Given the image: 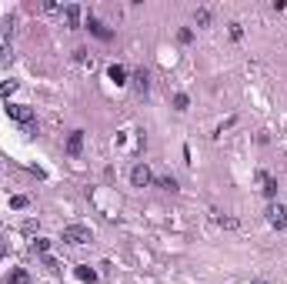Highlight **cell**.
I'll use <instances>...</instances> for the list:
<instances>
[{"instance_id":"6da1fadb","label":"cell","mask_w":287,"mask_h":284,"mask_svg":"<svg viewBox=\"0 0 287 284\" xmlns=\"http://www.w3.org/2000/svg\"><path fill=\"white\" fill-rule=\"evenodd\" d=\"M60 241L70 244V247L90 244V227H84V224H67V227H64V234H60Z\"/></svg>"},{"instance_id":"7a4b0ae2","label":"cell","mask_w":287,"mask_h":284,"mask_svg":"<svg viewBox=\"0 0 287 284\" xmlns=\"http://www.w3.org/2000/svg\"><path fill=\"white\" fill-rule=\"evenodd\" d=\"M7 117L24 124V127H33V107H27V104H7Z\"/></svg>"},{"instance_id":"3957f363","label":"cell","mask_w":287,"mask_h":284,"mask_svg":"<svg viewBox=\"0 0 287 284\" xmlns=\"http://www.w3.org/2000/svg\"><path fill=\"white\" fill-rule=\"evenodd\" d=\"M264 214H267V224H271V227H277V231H280V227H287V207H284V204H271Z\"/></svg>"},{"instance_id":"277c9868","label":"cell","mask_w":287,"mask_h":284,"mask_svg":"<svg viewBox=\"0 0 287 284\" xmlns=\"http://www.w3.org/2000/svg\"><path fill=\"white\" fill-rule=\"evenodd\" d=\"M257 184H261V194L264 197H277V178H274V174L257 170Z\"/></svg>"},{"instance_id":"5b68a950","label":"cell","mask_w":287,"mask_h":284,"mask_svg":"<svg viewBox=\"0 0 287 284\" xmlns=\"http://www.w3.org/2000/svg\"><path fill=\"white\" fill-rule=\"evenodd\" d=\"M130 184H134V187H147V184H154L151 167H147V164H137V167L130 170Z\"/></svg>"},{"instance_id":"8992f818","label":"cell","mask_w":287,"mask_h":284,"mask_svg":"<svg viewBox=\"0 0 287 284\" xmlns=\"http://www.w3.org/2000/svg\"><path fill=\"white\" fill-rule=\"evenodd\" d=\"M107 77H111V81L117 84V87H124V84H127V67L111 64V67H107Z\"/></svg>"},{"instance_id":"52a82bcc","label":"cell","mask_w":287,"mask_h":284,"mask_svg":"<svg viewBox=\"0 0 287 284\" xmlns=\"http://www.w3.org/2000/svg\"><path fill=\"white\" fill-rule=\"evenodd\" d=\"M87 30L94 33V37H100V41H111V37H114V33L107 30V27L100 24V20H97V17H90V20H87Z\"/></svg>"},{"instance_id":"ba28073f","label":"cell","mask_w":287,"mask_h":284,"mask_svg":"<svg viewBox=\"0 0 287 284\" xmlns=\"http://www.w3.org/2000/svg\"><path fill=\"white\" fill-rule=\"evenodd\" d=\"M80 147H84V130H74L70 137H67V154L77 157V154H80Z\"/></svg>"},{"instance_id":"9c48e42d","label":"cell","mask_w":287,"mask_h":284,"mask_svg":"<svg viewBox=\"0 0 287 284\" xmlns=\"http://www.w3.org/2000/svg\"><path fill=\"white\" fill-rule=\"evenodd\" d=\"M64 20H67L70 30H74V27H80V7H77V4H67V7H64Z\"/></svg>"},{"instance_id":"30bf717a","label":"cell","mask_w":287,"mask_h":284,"mask_svg":"<svg viewBox=\"0 0 287 284\" xmlns=\"http://www.w3.org/2000/svg\"><path fill=\"white\" fill-rule=\"evenodd\" d=\"M77 277H80V281H87V284H94V281H97V271L90 268V264H80V268H77Z\"/></svg>"},{"instance_id":"8fae6325","label":"cell","mask_w":287,"mask_h":284,"mask_svg":"<svg viewBox=\"0 0 287 284\" xmlns=\"http://www.w3.org/2000/svg\"><path fill=\"white\" fill-rule=\"evenodd\" d=\"M7 284H30V274H27L24 268H17V271H10V281Z\"/></svg>"},{"instance_id":"7c38bea8","label":"cell","mask_w":287,"mask_h":284,"mask_svg":"<svg viewBox=\"0 0 287 284\" xmlns=\"http://www.w3.org/2000/svg\"><path fill=\"white\" fill-rule=\"evenodd\" d=\"M30 247H33L37 254H47V251H50V241H47V237H33V244H30Z\"/></svg>"},{"instance_id":"4fadbf2b","label":"cell","mask_w":287,"mask_h":284,"mask_svg":"<svg viewBox=\"0 0 287 284\" xmlns=\"http://www.w3.org/2000/svg\"><path fill=\"white\" fill-rule=\"evenodd\" d=\"M134 81H137V94H147V70H137Z\"/></svg>"},{"instance_id":"5bb4252c","label":"cell","mask_w":287,"mask_h":284,"mask_svg":"<svg viewBox=\"0 0 287 284\" xmlns=\"http://www.w3.org/2000/svg\"><path fill=\"white\" fill-rule=\"evenodd\" d=\"M14 90H17V81H4L0 84V97H10Z\"/></svg>"},{"instance_id":"9a60e30c","label":"cell","mask_w":287,"mask_h":284,"mask_svg":"<svg viewBox=\"0 0 287 284\" xmlns=\"http://www.w3.org/2000/svg\"><path fill=\"white\" fill-rule=\"evenodd\" d=\"M27 204H30V201H27V197H24V194H17V197H10V207H17V211H20V207H27Z\"/></svg>"},{"instance_id":"2e32d148","label":"cell","mask_w":287,"mask_h":284,"mask_svg":"<svg viewBox=\"0 0 287 284\" xmlns=\"http://www.w3.org/2000/svg\"><path fill=\"white\" fill-rule=\"evenodd\" d=\"M157 184L164 187V191H177V184H174V178H157Z\"/></svg>"},{"instance_id":"e0dca14e","label":"cell","mask_w":287,"mask_h":284,"mask_svg":"<svg viewBox=\"0 0 287 284\" xmlns=\"http://www.w3.org/2000/svg\"><path fill=\"white\" fill-rule=\"evenodd\" d=\"M174 107H177V111H187V97H184V94H177V97H174Z\"/></svg>"},{"instance_id":"ac0fdd59","label":"cell","mask_w":287,"mask_h":284,"mask_svg":"<svg viewBox=\"0 0 287 284\" xmlns=\"http://www.w3.org/2000/svg\"><path fill=\"white\" fill-rule=\"evenodd\" d=\"M0 258H4V241H0Z\"/></svg>"}]
</instances>
